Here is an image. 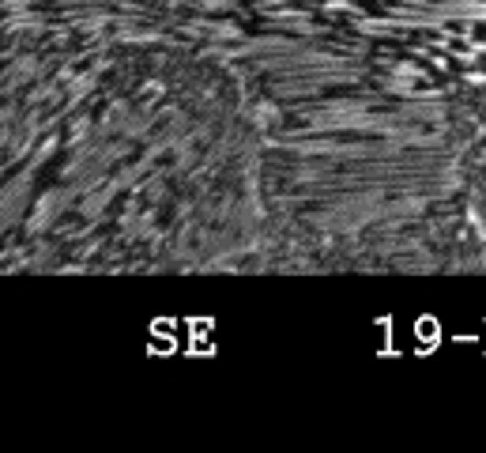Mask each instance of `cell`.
Listing matches in <instances>:
<instances>
[{
  "mask_svg": "<svg viewBox=\"0 0 486 453\" xmlns=\"http://www.w3.org/2000/svg\"><path fill=\"white\" fill-rule=\"evenodd\" d=\"M132 42L260 163L264 272H482L486 0H16Z\"/></svg>",
  "mask_w": 486,
  "mask_h": 453,
  "instance_id": "6da1fadb",
  "label": "cell"
},
{
  "mask_svg": "<svg viewBox=\"0 0 486 453\" xmlns=\"http://www.w3.org/2000/svg\"><path fill=\"white\" fill-rule=\"evenodd\" d=\"M475 227H479V238H482V249H486V178L475 193Z\"/></svg>",
  "mask_w": 486,
  "mask_h": 453,
  "instance_id": "7a4b0ae2",
  "label": "cell"
}]
</instances>
